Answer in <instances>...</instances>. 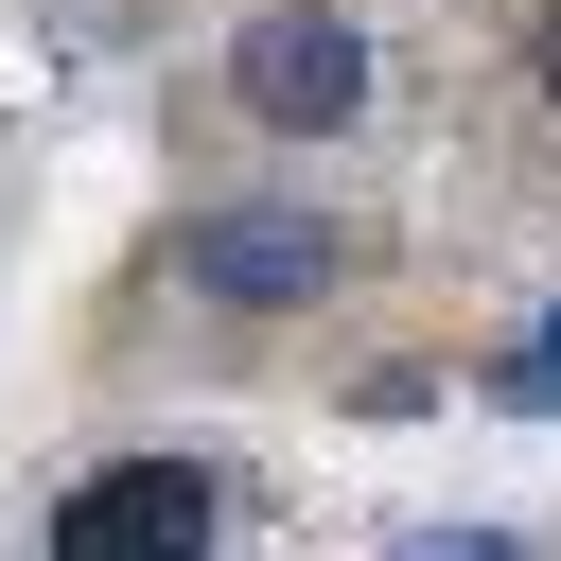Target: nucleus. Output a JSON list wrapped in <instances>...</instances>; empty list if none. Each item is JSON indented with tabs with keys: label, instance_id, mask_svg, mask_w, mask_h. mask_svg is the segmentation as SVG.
Masks as SVG:
<instances>
[{
	"label": "nucleus",
	"instance_id": "1",
	"mask_svg": "<svg viewBox=\"0 0 561 561\" xmlns=\"http://www.w3.org/2000/svg\"><path fill=\"white\" fill-rule=\"evenodd\" d=\"M158 280H193V298H228V316H298V298L351 280V228H333V210H193V228L158 245Z\"/></svg>",
	"mask_w": 561,
	"mask_h": 561
},
{
	"label": "nucleus",
	"instance_id": "2",
	"mask_svg": "<svg viewBox=\"0 0 561 561\" xmlns=\"http://www.w3.org/2000/svg\"><path fill=\"white\" fill-rule=\"evenodd\" d=\"M228 105H245V123H280V140H333V123L368 105V35H351L333 0H280V18H245V35H228Z\"/></svg>",
	"mask_w": 561,
	"mask_h": 561
},
{
	"label": "nucleus",
	"instance_id": "3",
	"mask_svg": "<svg viewBox=\"0 0 561 561\" xmlns=\"http://www.w3.org/2000/svg\"><path fill=\"white\" fill-rule=\"evenodd\" d=\"M193 543H210V473L193 456H105L35 526V561H193Z\"/></svg>",
	"mask_w": 561,
	"mask_h": 561
},
{
	"label": "nucleus",
	"instance_id": "4",
	"mask_svg": "<svg viewBox=\"0 0 561 561\" xmlns=\"http://www.w3.org/2000/svg\"><path fill=\"white\" fill-rule=\"evenodd\" d=\"M491 403H508V421H543V403H561V316H543V333H526V351L491 368Z\"/></svg>",
	"mask_w": 561,
	"mask_h": 561
},
{
	"label": "nucleus",
	"instance_id": "5",
	"mask_svg": "<svg viewBox=\"0 0 561 561\" xmlns=\"http://www.w3.org/2000/svg\"><path fill=\"white\" fill-rule=\"evenodd\" d=\"M403 561H508V543H491V526H456V543H403Z\"/></svg>",
	"mask_w": 561,
	"mask_h": 561
},
{
	"label": "nucleus",
	"instance_id": "6",
	"mask_svg": "<svg viewBox=\"0 0 561 561\" xmlns=\"http://www.w3.org/2000/svg\"><path fill=\"white\" fill-rule=\"evenodd\" d=\"M543 88H561V18H543Z\"/></svg>",
	"mask_w": 561,
	"mask_h": 561
}]
</instances>
